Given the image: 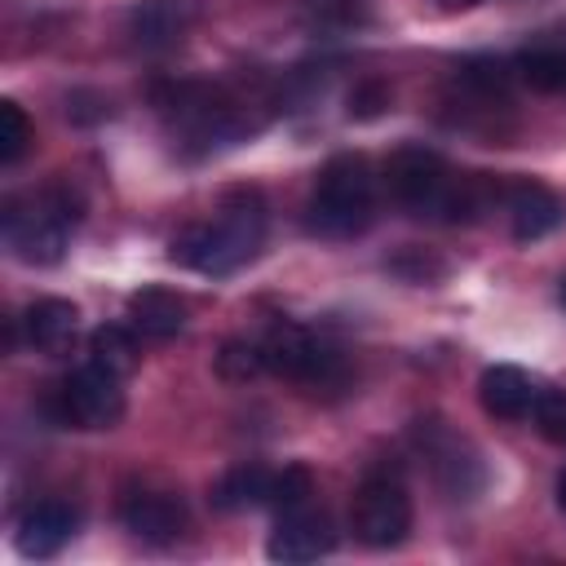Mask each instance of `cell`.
Returning a JSON list of instances; mask_svg holds the SVG:
<instances>
[{
    "label": "cell",
    "instance_id": "obj_6",
    "mask_svg": "<svg viewBox=\"0 0 566 566\" xmlns=\"http://www.w3.org/2000/svg\"><path fill=\"white\" fill-rule=\"evenodd\" d=\"M261 358H265V371L287 376V380L310 385V389H336L345 380L340 354L296 323H274L261 340Z\"/></svg>",
    "mask_w": 566,
    "mask_h": 566
},
{
    "label": "cell",
    "instance_id": "obj_3",
    "mask_svg": "<svg viewBox=\"0 0 566 566\" xmlns=\"http://www.w3.org/2000/svg\"><path fill=\"white\" fill-rule=\"evenodd\" d=\"M376 212V177L363 155H332L310 190L305 226L318 239H354L371 226Z\"/></svg>",
    "mask_w": 566,
    "mask_h": 566
},
{
    "label": "cell",
    "instance_id": "obj_4",
    "mask_svg": "<svg viewBox=\"0 0 566 566\" xmlns=\"http://www.w3.org/2000/svg\"><path fill=\"white\" fill-rule=\"evenodd\" d=\"M80 212H84V203L71 186H49L44 195H31V199H9L4 203V243L27 265H57L71 230L80 226Z\"/></svg>",
    "mask_w": 566,
    "mask_h": 566
},
{
    "label": "cell",
    "instance_id": "obj_11",
    "mask_svg": "<svg viewBox=\"0 0 566 566\" xmlns=\"http://www.w3.org/2000/svg\"><path fill=\"white\" fill-rule=\"evenodd\" d=\"M75 526H80L75 504H66V500H40L18 522V548L27 557H53L75 535Z\"/></svg>",
    "mask_w": 566,
    "mask_h": 566
},
{
    "label": "cell",
    "instance_id": "obj_10",
    "mask_svg": "<svg viewBox=\"0 0 566 566\" xmlns=\"http://www.w3.org/2000/svg\"><path fill=\"white\" fill-rule=\"evenodd\" d=\"M332 544H336L332 522L305 504V509L279 513V522H274V531H270L265 553H270L274 562H283V566H301V562H318V557H327V553H332Z\"/></svg>",
    "mask_w": 566,
    "mask_h": 566
},
{
    "label": "cell",
    "instance_id": "obj_19",
    "mask_svg": "<svg viewBox=\"0 0 566 566\" xmlns=\"http://www.w3.org/2000/svg\"><path fill=\"white\" fill-rule=\"evenodd\" d=\"M310 495H314V473H310L305 464H287L283 473L270 478V495H265V504H270L274 513H292V509H305Z\"/></svg>",
    "mask_w": 566,
    "mask_h": 566
},
{
    "label": "cell",
    "instance_id": "obj_24",
    "mask_svg": "<svg viewBox=\"0 0 566 566\" xmlns=\"http://www.w3.org/2000/svg\"><path fill=\"white\" fill-rule=\"evenodd\" d=\"M385 106H389V88H385L380 80H367V84H358V88L349 93V115H354V119H376Z\"/></svg>",
    "mask_w": 566,
    "mask_h": 566
},
{
    "label": "cell",
    "instance_id": "obj_12",
    "mask_svg": "<svg viewBox=\"0 0 566 566\" xmlns=\"http://www.w3.org/2000/svg\"><path fill=\"white\" fill-rule=\"evenodd\" d=\"M124 526L146 539V544H172L186 526V509L181 500H172L168 491H142V495H128L124 509H119Z\"/></svg>",
    "mask_w": 566,
    "mask_h": 566
},
{
    "label": "cell",
    "instance_id": "obj_17",
    "mask_svg": "<svg viewBox=\"0 0 566 566\" xmlns=\"http://www.w3.org/2000/svg\"><path fill=\"white\" fill-rule=\"evenodd\" d=\"M270 478H274V473H265L261 464H239V469H230V473L212 486V504L226 509V513L265 504V495H270Z\"/></svg>",
    "mask_w": 566,
    "mask_h": 566
},
{
    "label": "cell",
    "instance_id": "obj_16",
    "mask_svg": "<svg viewBox=\"0 0 566 566\" xmlns=\"http://www.w3.org/2000/svg\"><path fill=\"white\" fill-rule=\"evenodd\" d=\"M513 71L535 93H566V44H535L517 53Z\"/></svg>",
    "mask_w": 566,
    "mask_h": 566
},
{
    "label": "cell",
    "instance_id": "obj_18",
    "mask_svg": "<svg viewBox=\"0 0 566 566\" xmlns=\"http://www.w3.org/2000/svg\"><path fill=\"white\" fill-rule=\"evenodd\" d=\"M88 363H97V367H106L115 376H128L137 367V340H133V332H124V327H97L88 336Z\"/></svg>",
    "mask_w": 566,
    "mask_h": 566
},
{
    "label": "cell",
    "instance_id": "obj_1",
    "mask_svg": "<svg viewBox=\"0 0 566 566\" xmlns=\"http://www.w3.org/2000/svg\"><path fill=\"white\" fill-rule=\"evenodd\" d=\"M265 239V199L252 186H234L217 203V221L190 226L172 239L168 256L199 274H230L256 256Z\"/></svg>",
    "mask_w": 566,
    "mask_h": 566
},
{
    "label": "cell",
    "instance_id": "obj_5",
    "mask_svg": "<svg viewBox=\"0 0 566 566\" xmlns=\"http://www.w3.org/2000/svg\"><path fill=\"white\" fill-rule=\"evenodd\" d=\"M354 539L367 548H398L411 531V495L394 469H371L349 504Z\"/></svg>",
    "mask_w": 566,
    "mask_h": 566
},
{
    "label": "cell",
    "instance_id": "obj_8",
    "mask_svg": "<svg viewBox=\"0 0 566 566\" xmlns=\"http://www.w3.org/2000/svg\"><path fill=\"white\" fill-rule=\"evenodd\" d=\"M57 420L75 429H115L124 420V389L119 376L84 363L57 385Z\"/></svg>",
    "mask_w": 566,
    "mask_h": 566
},
{
    "label": "cell",
    "instance_id": "obj_2",
    "mask_svg": "<svg viewBox=\"0 0 566 566\" xmlns=\"http://www.w3.org/2000/svg\"><path fill=\"white\" fill-rule=\"evenodd\" d=\"M385 186L398 208L411 217H442V221H469L482 212L491 186L482 177H455L451 164L438 150L402 146L385 164Z\"/></svg>",
    "mask_w": 566,
    "mask_h": 566
},
{
    "label": "cell",
    "instance_id": "obj_15",
    "mask_svg": "<svg viewBox=\"0 0 566 566\" xmlns=\"http://www.w3.org/2000/svg\"><path fill=\"white\" fill-rule=\"evenodd\" d=\"M128 327L150 340H168L186 327V301L168 287H142L128 296Z\"/></svg>",
    "mask_w": 566,
    "mask_h": 566
},
{
    "label": "cell",
    "instance_id": "obj_20",
    "mask_svg": "<svg viewBox=\"0 0 566 566\" xmlns=\"http://www.w3.org/2000/svg\"><path fill=\"white\" fill-rule=\"evenodd\" d=\"M531 420H535V429H539L544 442L566 447V394L562 389H535Z\"/></svg>",
    "mask_w": 566,
    "mask_h": 566
},
{
    "label": "cell",
    "instance_id": "obj_23",
    "mask_svg": "<svg viewBox=\"0 0 566 566\" xmlns=\"http://www.w3.org/2000/svg\"><path fill=\"white\" fill-rule=\"evenodd\" d=\"M217 371L226 380H252L256 371H265V358H261V345H248V340H226L221 354H217Z\"/></svg>",
    "mask_w": 566,
    "mask_h": 566
},
{
    "label": "cell",
    "instance_id": "obj_7",
    "mask_svg": "<svg viewBox=\"0 0 566 566\" xmlns=\"http://www.w3.org/2000/svg\"><path fill=\"white\" fill-rule=\"evenodd\" d=\"M155 102H159V115L172 124V133L203 142V146H217L243 128L234 119V106L226 102V93L212 84H164L155 93Z\"/></svg>",
    "mask_w": 566,
    "mask_h": 566
},
{
    "label": "cell",
    "instance_id": "obj_21",
    "mask_svg": "<svg viewBox=\"0 0 566 566\" xmlns=\"http://www.w3.org/2000/svg\"><path fill=\"white\" fill-rule=\"evenodd\" d=\"M27 142H31L27 111L18 102H0V164H18L27 155Z\"/></svg>",
    "mask_w": 566,
    "mask_h": 566
},
{
    "label": "cell",
    "instance_id": "obj_9",
    "mask_svg": "<svg viewBox=\"0 0 566 566\" xmlns=\"http://www.w3.org/2000/svg\"><path fill=\"white\" fill-rule=\"evenodd\" d=\"M504 208L517 243H539L566 226V199L544 181H513L504 190Z\"/></svg>",
    "mask_w": 566,
    "mask_h": 566
},
{
    "label": "cell",
    "instance_id": "obj_22",
    "mask_svg": "<svg viewBox=\"0 0 566 566\" xmlns=\"http://www.w3.org/2000/svg\"><path fill=\"white\" fill-rule=\"evenodd\" d=\"M460 80L478 93H504L513 80V66L504 57H464L460 62Z\"/></svg>",
    "mask_w": 566,
    "mask_h": 566
},
{
    "label": "cell",
    "instance_id": "obj_27",
    "mask_svg": "<svg viewBox=\"0 0 566 566\" xmlns=\"http://www.w3.org/2000/svg\"><path fill=\"white\" fill-rule=\"evenodd\" d=\"M447 4H478V0H447Z\"/></svg>",
    "mask_w": 566,
    "mask_h": 566
},
{
    "label": "cell",
    "instance_id": "obj_13",
    "mask_svg": "<svg viewBox=\"0 0 566 566\" xmlns=\"http://www.w3.org/2000/svg\"><path fill=\"white\" fill-rule=\"evenodd\" d=\"M75 332H80V310L71 301H62V296H44V301L27 305V314H22L27 345L40 349V354H49V358L66 354L71 340H75Z\"/></svg>",
    "mask_w": 566,
    "mask_h": 566
},
{
    "label": "cell",
    "instance_id": "obj_26",
    "mask_svg": "<svg viewBox=\"0 0 566 566\" xmlns=\"http://www.w3.org/2000/svg\"><path fill=\"white\" fill-rule=\"evenodd\" d=\"M557 296H562V305H566V274H562V287H557Z\"/></svg>",
    "mask_w": 566,
    "mask_h": 566
},
{
    "label": "cell",
    "instance_id": "obj_25",
    "mask_svg": "<svg viewBox=\"0 0 566 566\" xmlns=\"http://www.w3.org/2000/svg\"><path fill=\"white\" fill-rule=\"evenodd\" d=\"M557 504H562V513H566V469H562V478H557Z\"/></svg>",
    "mask_w": 566,
    "mask_h": 566
},
{
    "label": "cell",
    "instance_id": "obj_14",
    "mask_svg": "<svg viewBox=\"0 0 566 566\" xmlns=\"http://www.w3.org/2000/svg\"><path fill=\"white\" fill-rule=\"evenodd\" d=\"M478 402H482V411L495 416V420H522V416H531L535 389H531V380L522 376V367L495 363V367H486L482 380H478Z\"/></svg>",
    "mask_w": 566,
    "mask_h": 566
}]
</instances>
